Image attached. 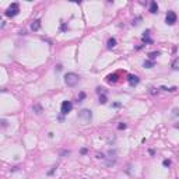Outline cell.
Listing matches in <instances>:
<instances>
[{
  "label": "cell",
  "instance_id": "6da1fadb",
  "mask_svg": "<svg viewBox=\"0 0 179 179\" xmlns=\"http://www.w3.org/2000/svg\"><path fill=\"white\" fill-rule=\"evenodd\" d=\"M79 81H80V76L73 73V71L66 73V76H64V84H66L67 87H76V85L79 84Z\"/></svg>",
  "mask_w": 179,
  "mask_h": 179
},
{
  "label": "cell",
  "instance_id": "7a4b0ae2",
  "mask_svg": "<svg viewBox=\"0 0 179 179\" xmlns=\"http://www.w3.org/2000/svg\"><path fill=\"white\" fill-rule=\"evenodd\" d=\"M79 120H81L83 124H88L92 120V112L90 109H81L79 112Z\"/></svg>",
  "mask_w": 179,
  "mask_h": 179
},
{
  "label": "cell",
  "instance_id": "3957f363",
  "mask_svg": "<svg viewBox=\"0 0 179 179\" xmlns=\"http://www.w3.org/2000/svg\"><path fill=\"white\" fill-rule=\"evenodd\" d=\"M18 13H20L18 3H11L7 7L6 11H4V15H6V17H15V15H18Z\"/></svg>",
  "mask_w": 179,
  "mask_h": 179
},
{
  "label": "cell",
  "instance_id": "277c9868",
  "mask_svg": "<svg viewBox=\"0 0 179 179\" xmlns=\"http://www.w3.org/2000/svg\"><path fill=\"white\" fill-rule=\"evenodd\" d=\"M176 20H178L176 13L173 11V10H169V11L167 13V15H165V22H167V25H175Z\"/></svg>",
  "mask_w": 179,
  "mask_h": 179
},
{
  "label": "cell",
  "instance_id": "5b68a950",
  "mask_svg": "<svg viewBox=\"0 0 179 179\" xmlns=\"http://www.w3.org/2000/svg\"><path fill=\"white\" fill-rule=\"evenodd\" d=\"M73 111V102H70V101H63L60 105V112L62 115H67Z\"/></svg>",
  "mask_w": 179,
  "mask_h": 179
},
{
  "label": "cell",
  "instance_id": "8992f818",
  "mask_svg": "<svg viewBox=\"0 0 179 179\" xmlns=\"http://www.w3.org/2000/svg\"><path fill=\"white\" fill-rule=\"evenodd\" d=\"M127 81H129V84H130V87H136V85L140 83V79L137 76L129 74V76H127Z\"/></svg>",
  "mask_w": 179,
  "mask_h": 179
},
{
  "label": "cell",
  "instance_id": "52a82bcc",
  "mask_svg": "<svg viewBox=\"0 0 179 179\" xmlns=\"http://www.w3.org/2000/svg\"><path fill=\"white\" fill-rule=\"evenodd\" d=\"M148 11L151 13V14H157L158 13V4H157V2H150V7H148Z\"/></svg>",
  "mask_w": 179,
  "mask_h": 179
},
{
  "label": "cell",
  "instance_id": "ba28073f",
  "mask_svg": "<svg viewBox=\"0 0 179 179\" xmlns=\"http://www.w3.org/2000/svg\"><path fill=\"white\" fill-rule=\"evenodd\" d=\"M32 111H34L35 113H37V115H41V113L43 112V108H42V105H41V104H34Z\"/></svg>",
  "mask_w": 179,
  "mask_h": 179
},
{
  "label": "cell",
  "instance_id": "9c48e42d",
  "mask_svg": "<svg viewBox=\"0 0 179 179\" xmlns=\"http://www.w3.org/2000/svg\"><path fill=\"white\" fill-rule=\"evenodd\" d=\"M31 30L32 31H39L41 30V20H35V21L31 24Z\"/></svg>",
  "mask_w": 179,
  "mask_h": 179
},
{
  "label": "cell",
  "instance_id": "30bf717a",
  "mask_svg": "<svg viewBox=\"0 0 179 179\" xmlns=\"http://www.w3.org/2000/svg\"><path fill=\"white\" fill-rule=\"evenodd\" d=\"M116 46V38H109V39H108V42H106V48L108 49H112V48H115Z\"/></svg>",
  "mask_w": 179,
  "mask_h": 179
},
{
  "label": "cell",
  "instance_id": "8fae6325",
  "mask_svg": "<svg viewBox=\"0 0 179 179\" xmlns=\"http://www.w3.org/2000/svg\"><path fill=\"white\" fill-rule=\"evenodd\" d=\"M106 81L108 83H116L118 81V73H113V74L106 76Z\"/></svg>",
  "mask_w": 179,
  "mask_h": 179
},
{
  "label": "cell",
  "instance_id": "7c38bea8",
  "mask_svg": "<svg viewBox=\"0 0 179 179\" xmlns=\"http://www.w3.org/2000/svg\"><path fill=\"white\" fill-rule=\"evenodd\" d=\"M160 55H161V52H158V50L150 52V53H148V60H154V62H155V59H157Z\"/></svg>",
  "mask_w": 179,
  "mask_h": 179
},
{
  "label": "cell",
  "instance_id": "4fadbf2b",
  "mask_svg": "<svg viewBox=\"0 0 179 179\" xmlns=\"http://www.w3.org/2000/svg\"><path fill=\"white\" fill-rule=\"evenodd\" d=\"M143 66L146 67V69H152V67L155 66V62H154V60H144Z\"/></svg>",
  "mask_w": 179,
  "mask_h": 179
},
{
  "label": "cell",
  "instance_id": "5bb4252c",
  "mask_svg": "<svg viewBox=\"0 0 179 179\" xmlns=\"http://www.w3.org/2000/svg\"><path fill=\"white\" fill-rule=\"evenodd\" d=\"M98 102L101 104V105H105L106 102H108V98H106V94H101L99 95V101Z\"/></svg>",
  "mask_w": 179,
  "mask_h": 179
},
{
  "label": "cell",
  "instance_id": "9a60e30c",
  "mask_svg": "<svg viewBox=\"0 0 179 179\" xmlns=\"http://www.w3.org/2000/svg\"><path fill=\"white\" fill-rule=\"evenodd\" d=\"M60 31H62V32H66V31H69V25H67V22H64V21L60 22Z\"/></svg>",
  "mask_w": 179,
  "mask_h": 179
},
{
  "label": "cell",
  "instance_id": "2e32d148",
  "mask_svg": "<svg viewBox=\"0 0 179 179\" xmlns=\"http://www.w3.org/2000/svg\"><path fill=\"white\" fill-rule=\"evenodd\" d=\"M178 69H179V59L175 58L172 62V70H178Z\"/></svg>",
  "mask_w": 179,
  "mask_h": 179
},
{
  "label": "cell",
  "instance_id": "e0dca14e",
  "mask_svg": "<svg viewBox=\"0 0 179 179\" xmlns=\"http://www.w3.org/2000/svg\"><path fill=\"white\" fill-rule=\"evenodd\" d=\"M69 154H70L69 150H62V151H59V155H60V157H67Z\"/></svg>",
  "mask_w": 179,
  "mask_h": 179
},
{
  "label": "cell",
  "instance_id": "ac0fdd59",
  "mask_svg": "<svg viewBox=\"0 0 179 179\" xmlns=\"http://www.w3.org/2000/svg\"><path fill=\"white\" fill-rule=\"evenodd\" d=\"M84 98H85V92L81 91L79 94V99H77V102H83V99H84Z\"/></svg>",
  "mask_w": 179,
  "mask_h": 179
},
{
  "label": "cell",
  "instance_id": "d6986e66",
  "mask_svg": "<svg viewBox=\"0 0 179 179\" xmlns=\"http://www.w3.org/2000/svg\"><path fill=\"white\" fill-rule=\"evenodd\" d=\"M171 164H172V162H171V160H164V161H162V165H164L165 168H169Z\"/></svg>",
  "mask_w": 179,
  "mask_h": 179
},
{
  "label": "cell",
  "instance_id": "ffe728a7",
  "mask_svg": "<svg viewBox=\"0 0 179 179\" xmlns=\"http://www.w3.org/2000/svg\"><path fill=\"white\" fill-rule=\"evenodd\" d=\"M126 127H127V126H126V123H123V122H120V123L118 124V130H124Z\"/></svg>",
  "mask_w": 179,
  "mask_h": 179
},
{
  "label": "cell",
  "instance_id": "44dd1931",
  "mask_svg": "<svg viewBox=\"0 0 179 179\" xmlns=\"http://www.w3.org/2000/svg\"><path fill=\"white\" fill-rule=\"evenodd\" d=\"M95 91L98 92V94H106V91H105V88H102V87H97V90H95Z\"/></svg>",
  "mask_w": 179,
  "mask_h": 179
},
{
  "label": "cell",
  "instance_id": "7402d4cb",
  "mask_svg": "<svg viewBox=\"0 0 179 179\" xmlns=\"http://www.w3.org/2000/svg\"><path fill=\"white\" fill-rule=\"evenodd\" d=\"M141 20H143V18L140 17V15H139V17H136V20H133V25H139Z\"/></svg>",
  "mask_w": 179,
  "mask_h": 179
},
{
  "label": "cell",
  "instance_id": "603a6c76",
  "mask_svg": "<svg viewBox=\"0 0 179 179\" xmlns=\"http://www.w3.org/2000/svg\"><path fill=\"white\" fill-rule=\"evenodd\" d=\"M87 152H88V148H87V147H83V148L80 150V154H81V155H85Z\"/></svg>",
  "mask_w": 179,
  "mask_h": 179
},
{
  "label": "cell",
  "instance_id": "cb8c5ba5",
  "mask_svg": "<svg viewBox=\"0 0 179 179\" xmlns=\"http://www.w3.org/2000/svg\"><path fill=\"white\" fill-rule=\"evenodd\" d=\"M0 124H2L3 127H7V126H9V124H7V120H4V119H2V120H0Z\"/></svg>",
  "mask_w": 179,
  "mask_h": 179
},
{
  "label": "cell",
  "instance_id": "d4e9b609",
  "mask_svg": "<svg viewBox=\"0 0 179 179\" xmlns=\"http://www.w3.org/2000/svg\"><path fill=\"white\" fill-rule=\"evenodd\" d=\"M120 106H122L120 102H113L112 104V108H120Z\"/></svg>",
  "mask_w": 179,
  "mask_h": 179
},
{
  "label": "cell",
  "instance_id": "484cf974",
  "mask_svg": "<svg viewBox=\"0 0 179 179\" xmlns=\"http://www.w3.org/2000/svg\"><path fill=\"white\" fill-rule=\"evenodd\" d=\"M158 92V90L157 88H150V94H152V95H155Z\"/></svg>",
  "mask_w": 179,
  "mask_h": 179
},
{
  "label": "cell",
  "instance_id": "4316f807",
  "mask_svg": "<svg viewBox=\"0 0 179 179\" xmlns=\"http://www.w3.org/2000/svg\"><path fill=\"white\" fill-rule=\"evenodd\" d=\"M56 168H58V167H56V165H55V167H53V168H52V169H50V171H49V172H48V175H52V173H53V172H55V171H56Z\"/></svg>",
  "mask_w": 179,
  "mask_h": 179
},
{
  "label": "cell",
  "instance_id": "83f0119b",
  "mask_svg": "<svg viewBox=\"0 0 179 179\" xmlns=\"http://www.w3.org/2000/svg\"><path fill=\"white\" fill-rule=\"evenodd\" d=\"M144 46H146V45H143V43H141V45H137V46H136V48H134V49H136V50H140V49H143V48H144Z\"/></svg>",
  "mask_w": 179,
  "mask_h": 179
},
{
  "label": "cell",
  "instance_id": "f1b7e54d",
  "mask_svg": "<svg viewBox=\"0 0 179 179\" xmlns=\"http://www.w3.org/2000/svg\"><path fill=\"white\" fill-rule=\"evenodd\" d=\"M150 32H151L150 30H146V31H144V35H143V37H150Z\"/></svg>",
  "mask_w": 179,
  "mask_h": 179
},
{
  "label": "cell",
  "instance_id": "f546056e",
  "mask_svg": "<svg viewBox=\"0 0 179 179\" xmlns=\"http://www.w3.org/2000/svg\"><path fill=\"white\" fill-rule=\"evenodd\" d=\"M62 70H63L62 64H58V66H56V71H62Z\"/></svg>",
  "mask_w": 179,
  "mask_h": 179
},
{
  "label": "cell",
  "instance_id": "4dcf8cb0",
  "mask_svg": "<svg viewBox=\"0 0 179 179\" xmlns=\"http://www.w3.org/2000/svg\"><path fill=\"white\" fill-rule=\"evenodd\" d=\"M97 158H101V160H105V155H104V154H97Z\"/></svg>",
  "mask_w": 179,
  "mask_h": 179
},
{
  "label": "cell",
  "instance_id": "1f68e13d",
  "mask_svg": "<svg viewBox=\"0 0 179 179\" xmlns=\"http://www.w3.org/2000/svg\"><path fill=\"white\" fill-rule=\"evenodd\" d=\"M148 154H150V155H154V154H155V150L150 148V150H148Z\"/></svg>",
  "mask_w": 179,
  "mask_h": 179
},
{
  "label": "cell",
  "instance_id": "d6a6232c",
  "mask_svg": "<svg viewBox=\"0 0 179 179\" xmlns=\"http://www.w3.org/2000/svg\"><path fill=\"white\" fill-rule=\"evenodd\" d=\"M160 90H162V91H169V88L164 87V85H162V87H160Z\"/></svg>",
  "mask_w": 179,
  "mask_h": 179
}]
</instances>
